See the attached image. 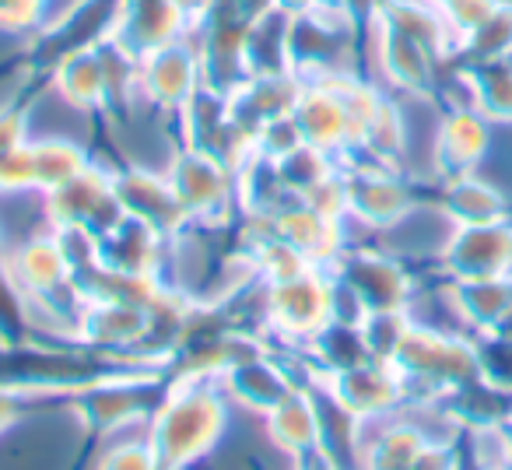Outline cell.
Returning <instances> with one entry per match:
<instances>
[{"instance_id": "cell-1", "label": "cell", "mask_w": 512, "mask_h": 470, "mask_svg": "<svg viewBox=\"0 0 512 470\" xmlns=\"http://www.w3.org/2000/svg\"><path fill=\"white\" fill-rule=\"evenodd\" d=\"M228 400L218 376L169 372V393L144 425L148 446L162 470H197L221 449L228 432Z\"/></svg>"}, {"instance_id": "cell-2", "label": "cell", "mask_w": 512, "mask_h": 470, "mask_svg": "<svg viewBox=\"0 0 512 470\" xmlns=\"http://www.w3.org/2000/svg\"><path fill=\"white\" fill-rule=\"evenodd\" d=\"M334 292V271L316 264L302 271L299 278L267 285V334H278L281 341L292 344H306L327 323L337 320Z\"/></svg>"}, {"instance_id": "cell-3", "label": "cell", "mask_w": 512, "mask_h": 470, "mask_svg": "<svg viewBox=\"0 0 512 470\" xmlns=\"http://www.w3.org/2000/svg\"><path fill=\"white\" fill-rule=\"evenodd\" d=\"M334 278L351 292L365 316L369 313H411L414 299H418V285L414 274L404 267V260L390 257L383 250H348L337 257L330 267Z\"/></svg>"}, {"instance_id": "cell-4", "label": "cell", "mask_w": 512, "mask_h": 470, "mask_svg": "<svg viewBox=\"0 0 512 470\" xmlns=\"http://www.w3.org/2000/svg\"><path fill=\"white\" fill-rule=\"evenodd\" d=\"M123 15V0H78L60 18H53L39 39L32 43L29 67L50 78L67 57L99 50L102 43L116 36V25Z\"/></svg>"}, {"instance_id": "cell-5", "label": "cell", "mask_w": 512, "mask_h": 470, "mask_svg": "<svg viewBox=\"0 0 512 470\" xmlns=\"http://www.w3.org/2000/svg\"><path fill=\"white\" fill-rule=\"evenodd\" d=\"M172 190H176L183 211L193 225L228 228L239 218V193H235V172L214 162L204 151L183 148L165 169Z\"/></svg>"}, {"instance_id": "cell-6", "label": "cell", "mask_w": 512, "mask_h": 470, "mask_svg": "<svg viewBox=\"0 0 512 470\" xmlns=\"http://www.w3.org/2000/svg\"><path fill=\"white\" fill-rule=\"evenodd\" d=\"M344 204H348V221L372 232H390L418 211V197L404 172L369 162L344 165Z\"/></svg>"}, {"instance_id": "cell-7", "label": "cell", "mask_w": 512, "mask_h": 470, "mask_svg": "<svg viewBox=\"0 0 512 470\" xmlns=\"http://www.w3.org/2000/svg\"><path fill=\"white\" fill-rule=\"evenodd\" d=\"M43 207L50 228H81V232L95 235V239L123 218V207L116 200L113 172L95 162L81 176H74L71 183L46 193Z\"/></svg>"}, {"instance_id": "cell-8", "label": "cell", "mask_w": 512, "mask_h": 470, "mask_svg": "<svg viewBox=\"0 0 512 470\" xmlns=\"http://www.w3.org/2000/svg\"><path fill=\"white\" fill-rule=\"evenodd\" d=\"M204 0H123L113 43L134 60L193 36Z\"/></svg>"}, {"instance_id": "cell-9", "label": "cell", "mask_w": 512, "mask_h": 470, "mask_svg": "<svg viewBox=\"0 0 512 470\" xmlns=\"http://www.w3.org/2000/svg\"><path fill=\"white\" fill-rule=\"evenodd\" d=\"M495 130L498 123H491L481 109H446L439 120V130L432 137V169L439 176V183L453 176L481 172V165L488 162L491 148H495Z\"/></svg>"}, {"instance_id": "cell-10", "label": "cell", "mask_w": 512, "mask_h": 470, "mask_svg": "<svg viewBox=\"0 0 512 470\" xmlns=\"http://www.w3.org/2000/svg\"><path fill=\"white\" fill-rule=\"evenodd\" d=\"M439 267L449 281L509 278L512 274V218L495 225L453 228L439 253Z\"/></svg>"}, {"instance_id": "cell-11", "label": "cell", "mask_w": 512, "mask_h": 470, "mask_svg": "<svg viewBox=\"0 0 512 470\" xmlns=\"http://www.w3.org/2000/svg\"><path fill=\"white\" fill-rule=\"evenodd\" d=\"M137 85H141V102L176 116L200 85V53L193 39H176L137 60Z\"/></svg>"}, {"instance_id": "cell-12", "label": "cell", "mask_w": 512, "mask_h": 470, "mask_svg": "<svg viewBox=\"0 0 512 470\" xmlns=\"http://www.w3.org/2000/svg\"><path fill=\"white\" fill-rule=\"evenodd\" d=\"M221 386H225L232 407H242V411L256 414V418H267L278 404H285L302 383H295V376L278 365V355L274 351L256 348L249 355H242L239 362H232L221 376Z\"/></svg>"}, {"instance_id": "cell-13", "label": "cell", "mask_w": 512, "mask_h": 470, "mask_svg": "<svg viewBox=\"0 0 512 470\" xmlns=\"http://www.w3.org/2000/svg\"><path fill=\"white\" fill-rule=\"evenodd\" d=\"M113 186H116V200H120L123 214H130V218L155 228L165 243L176 239L183 228L193 225L165 172L123 169V172H113Z\"/></svg>"}, {"instance_id": "cell-14", "label": "cell", "mask_w": 512, "mask_h": 470, "mask_svg": "<svg viewBox=\"0 0 512 470\" xmlns=\"http://www.w3.org/2000/svg\"><path fill=\"white\" fill-rule=\"evenodd\" d=\"M316 383L358 421L393 414L407 400L397 369H393L390 362H376V358L365 365H355V369H348V372H337V376L316 379Z\"/></svg>"}, {"instance_id": "cell-15", "label": "cell", "mask_w": 512, "mask_h": 470, "mask_svg": "<svg viewBox=\"0 0 512 470\" xmlns=\"http://www.w3.org/2000/svg\"><path fill=\"white\" fill-rule=\"evenodd\" d=\"M95 264L102 271L123 274V278H155L165 260V239L144 221L123 214L113 228L95 239Z\"/></svg>"}, {"instance_id": "cell-16", "label": "cell", "mask_w": 512, "mask_h": 470, "mask_svg": "<svg viewBox=\"0 0 512 470\" xmlns=\"http://www.w3.org/2000/svg\"><path fill=\"white\" fill-rule=\"evenodd\" d=\"M439 211L453 228L495 225V221L512 218V200L495 179L481 176V172H470V176L442 179Z\"/></svg>"}, {"instance_id": "cell-17", "label": "cell", "mask_w": 512, "mask_h": 470, "mask_svg": "<svg viewBox=\"0 0 512 470\" xmlns=\"http://www.w3.org/2000/svg\"><path fill=\"white\" fill-rule=\"evenodd\" d=\"M267 439L285 460H299L323 449V421L313 386H299L285 404H278L264 418Z\"/></svg>"}, {"instance_id": "cell-18", "label": "cell", "mask_w": 512, "mask_h": 470, "mask_svg": "<svg viewBox=\"0 0 512 470\" xmlns=\"http://www.w3.org/2000/svg\"><path fill=\"white\" fill-rule=\"evenodd\" d=\"M50 85L57 95L81 113H106V67H102L99 50L67 57L57 71L50 74Z\"/></svg>"}, {"instance_id": "cell-19", "label": "cell", "mask_w": 512, "mask_h": 470, "mask_svg": "<svg viewBox=\"0 0 512 470\" xmlns=\"http://www.w3.org/2000/svg\"><path fill=\"white\" fill-rule=\"evenodd\" d=\"M495 60H512V0H498V8L470 36H463L453 53V64L463 67Z\"/></svg>"}, {"instance_id": "cell-20", "label": "cell", "mask_w": 512, "mask_h": 470, "mask_svg": "<svg viewBox=\"0 0 512 470\" xmlns=\"http://www.w3.org/2000/svg\"><path fill=\"white\" fill-rule=\"evenodd\" d=\"M463 74H467L474 109H481L498 127H512V60L463 67Z\"/></svg>"}, {"instance_id": "cell-21", "label": "cell", "mask_w": 512, "mask_h": 470, "mask_svg": "<svg viewBox=\"0 0 512 470\" xmlns=\"http://www.w3.org/2000/svg\"><path fill=\"white\" fill-rule=\"evenodd\" d=\"M32 162H36L39 197H46L57 186L81 176L92 165V158H88V151L81 144L67 141V137H46V141H32Z\"/></svg>"}, {"instance_id": "cell-22", "label": "cell", "mask_w": 512, "mask_h": 470, "mask_svg": "<svg viewBox=\"0 0 512 470\" xmlns=\"http://www.w3.org/2000/svg\"><path fill=\"white\" fill-rule=\"evenodd\" d=\"M95 470H162L148 446V435L144 439H113L102 449Z\"/></svg>"}, {"instance_id": "cell-23", "label": "cell", "mask_w": 512, "mask_h": 470, "mask_svg": "<svg viewBox=\"0 0 512 470\" xmlns=\"http://www.w3.org/2000/svg\"><path fill=\"white\" fill-rule=\"evenodd\" d=\"M53 0H0V32H43L50 25Z\"/></svg>"}, {"instance_id": "cell-24", "label": "cell", "mask_w": 512, "mask_h": 470, "mask_svg": "<svg viewBox=\"0 0 512 470\" xmlns=\"http://www.w3.org/2000/svg\"><path fill=\"white\" fill-rule=\"evenodd\" d=\"M495 8H498V0H442L439 4L442 18H446L456 43H460L463 36H470Z\"/></svg>"}, {"instance_id": "cell-25", "label": "cell", "mask_w": 512, "mask_h": 470, "mask_svg": "<svg viewBox=\"0 0 512 470\" xmlns=\"http://www.w3.org/2000/svg\"><path fill=\"white\" fill-rule=\"evenodd\" d=\"M29 404H32V393L0 383V439H8L29 418Z\"/></svg>"}, {"instance_id": "cell-26", "label": "cell", "mask_w": 512, "mask_h": 470, "mask_svg": "<svg viewBox=\"0 0 512 470\" xmlns=\"http://www.w3.org/2000/svg\"><path fill=\"white\" fill-rule=\"evenodd\" d=\"M316 0H278V8H285L288 15H299V11H309Z\"/></svg>"}, {"instance_id": "cell-27", "label": "cell", "mask_w": 512, "mask_h": 470, "mask_svg": "<svg viewBox=\"0 0 512 470\" xmlns=\"http://www.w3.org/2000/svg\"><path fill=\"white\" fill-rule=\"evenodd\" d=\"M4 253H8V243H4V232H0V264H4Z\"/></svg>"}, {"instance_id": "cell-28", "label": "cell", "mask_w": 512, "mask_h": 470, "mask_svg": "<svg viewBox=\"0 0 512 470\" xmlns=\"http://www.w3.org/2000/svg\"><path fill=\"white\" fill-rule=\"evenodd\" d=\"M428 4H442V0H428Z\"/></svg>"}, {"instance_id": "cell-29", "label": "cell", "mask_w": 512, "mask_h": 470, "mask_svg": "<svg viewBox=\"0 0 512 470\" xmlns=\"http://www.w3.org/2000/svg\"><path fill=\"white\" fill-rule=\"evenodd\" d=\"M502 470H512V463H509V467H502Z\"/></svg>"}]
</instances>
